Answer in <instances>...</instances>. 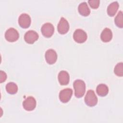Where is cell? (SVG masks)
<instances>
[{
    "label": "cell",
    "instance_id": "cell-10",
    "mask_svg": "<svg viewBox=\"0 0 123 123\" xmlns=\"http://www.w3.org/2000/svg\"><path fill=\"white\" fill-rule=\"evenodd\" d=\"M38 38V34L35 31L29 30L26 32L24 36V39L28 44H33Z\"/></svg>",
    "mask_w": 123,
    "mask_h": 123
},
{
    "label": "cell",
    "instance_id": "cell-20",
    "mask_svg": "<svg viewBox=\"0 0 123 123\" xmlns=\"http://www.w3.org/2000/svg\"><path fill=\"white\" fill-rule=\"evenodd\" d=\"M88 2L92 8L97 9L99 6L100 1L99 0H89Z\"/></svg>",
    "mask_w": 123,
    "mask_h": 123
},
{
    "label": "cell",
    "instance_id": "cell-6",
    "mask_svg": "<svg viewBox=\"0 0 123 123\" xmlns=\"http://www.w3.org/2000/svg\"><path fill=\"white\" fill-rule=\"evenodd\" d=\"M41 31L44 37H49L52 36L54 31V28L51 24L47 23L42 26Z\"/></svg>",
    "mask_w": 123,
    "mask_h": 123
},
{
    "label": "cell",
    "instance_id": "cell-2",
    "mask_svg": "<svg viewBox=\"0 0 123 123\" xmlns=\"http://www.w3.org/2000/svg\"><path fill=\"white\" fill-rule=\"evenodd\" d=\"M85 102L87 106L90 107L94 106L97 104L98 98L93 90H89L87 91L85 97Z\"/></svg>",
    "mask_w": 123,
    "mask_h": 123
},
{
    "label": "cell",
    "instance_id": "cell-16",
    "mask_svg": "<svg viewBox=\"0 0 123 123\" xmlns=\"http://www.w3.org/2000/svg\"><path fill=\"white\" fill-rule=\"evenodd\" d=\"M96 92L99 96L104 97L108 94L109 88L105 84H101L97 86L96 88Z\"/></svg>",
    "mask_w": 123,
    "mask_h": 123
},
{
    "label": "cell",
    "instance_id": "cell-13",
    "mask_svg": "<svg viewBox=\"0 0 123 123\" xmlns=\"http://www.w3.org/2000/svg\"><path fill=\"white\" fill-rule=\"evenodd\" d=\"M112 37V33L111 30L108 28H105L101 32L100 38L104 42H108L111 41Z\"/></svg>",
    "mask_w": 123,
    "mask_h": 123
},
{
    "label": "cell",
    "instance_id": "cell-9",
    "mask_svg": "<svg viewBox=\"0 0 123 123\" xmlns=\"http://www.w3.org/2000/svg\"><path fill=\"white\" fill-rule=\"evenodd\" d=\"M57 29L61 34H65L69 29V25L68 21L63 17H62L57 26Z\"/></svg>",
    "mask_w": 123,
    "mask_h": 123
},
{
    "label": "cell",
    "instance_id": "cell-21",
    "mask_svg": "<svg viewBox=\"0 0 123 123\" xmlns=\"http://www.w3.org/2000/svg\"><path fill=\"white\" fill-rule=\"evenodd\" d=\"M7 78V75L6 73L2 71H0V82L2 83L4 82Z\"/></svg>",
    "mask_w": 123,
    "mask_h": 123
},
{
    "label": "cell",
    "instance_id": "cell-3",
    "mask_svg": "<svg viewBox=\"0 0 123 123\" xmlns=\"http://www.w3.org/2000/svg\"><path fill=\"white\" fill-rule=\"evenodd\" d=\"M19 35L18 31L13 28H10L5 33L6 39L9 42H14L19 38Z\"/></svg>",
    "mask_w": 123,
    "mask_h": 123
},
{
    "label": "cell",
    "instance_id": "cell-7",
    "mask_svg": "<svg viewBox=\"0 0 123 123\" xmlns=\"http://www.w3.org/2000/svg\"><path fill=\"white\" fill-rule=\"evenodd\" d=\"M18 23L21 27L27 28L31 24V18L28 14L22 13L19 17Z\"/></svg>",
    "mask_w": 123,
    "mask_h": 123
},
{
    "label": "cell",
    "instance_id": "cell-17",
    "mask_svg": "<svg viewBox=\"0 0 123 123\" xmlns=\"http://www.w3.org/2000/svg\"><path fill=\"white\" fill-rule=\"evenodd\" d=\"M6 90L7 92L10 94H14L18 91V86L17 85L13 82H10L6 86Z\"/></svg>",
    "mask_w": 123,
    "mask_h": 123
},
{
    "label": "cell",
    "instance_id": "cell-4",
    "mask_svg": "<svg viewBox=\"0 0 123 123\" xmlns=\"http://www.w3.org/2000/svg\"><path fill=\"white\" fill-rule=\"evenodd\" d=\"M73 37L75 41L79 43H84L87 39L86 33L82 29H76L73 35Z\"/></svg>",
    "mask_w": 123,
    "mask_h": 123
},
{
    "label": "cell",
    "instance_id": "cell-15",
    "mask_svg": "<svg viewBox=\"0 0 123 123\" xmlns=\"http://www.w3.org/2000/svg\"><path fill=\"white\" fill-rule=\"evenodd\" d=\"M119 8V4L117 1H114L108 6L107 13L110 16H114L117 12Z\"/></svg>",
    "mask_w": 123,
    "mask_h": 123
},
{
    "label": "cell",
    "instance_id": "cell-11",
    "mask_svg": "<svg viewBox=\"0 0 123 123\" xmlns=\"http://www.w3.org/2000/svg\"><path fill=\"white\" fill-rule=\"evenodd\" d=\"M45 59L47 63L49 64L54 63L57 59L56 52L53 49H49L45 53Z\"/></svg>",
    "mask_w": 123,
    "mask_h": 123
},
{
    "label": "cell",
    "instance_id": "cell-12",
    "mask_svg": "<svg viewBox=\"0 0 123 123\" xmlns=\"http://www.w3.org/2000/svg\"><path fill=\"white\" fill-rule=\"evenodd\" d=\"M69 74L65 71H61L58 74V80L61 85H66L69 83Z\"/></svg>",
    "mask_w": 123,
    "mask_h": 123
},
{
    "label": "cell",
    "instance_id": "cell-1",
    "mask_svg": "<svg viewBox=\"0 0 123 123\" xmlns=\"http://www.w3.org/2000/svg\"><path fill=\"white\" fill-rule=\"evenodd\" d=\"M73 86L75 97L78 98L83 97L86 90V85L85 82L82 80L77 79L74 81Z\"/></svg>",
    "mask_w": 123,
    "mask_h": 123
},
{
    "label": "cell",
    "instance_id": "cell-18",
    "mask_svg": "<svg viewBox=\"0 0 123 123\" xmlns=\"http://www.w3.org/2000/svg\"><path fill=\"white\" fill-rule=\"evenodd\" d=\"M114 22L115 25L120 28L123 27V14L121 11H120L115 18Z\"/></svg>",
    "mask_w": 123,
    "mask_h": 123
},
{
    "label": "cell",
    "instance_id": "cell-14",
    "mask_svg": "<svg viewBox=\"0 0 123 123\" xmlns=\"http://www.w3.org/2000/svg\"><path fill=\"white\" fill-rule=\"evenodd\" d=\"M78 10L79 13L84 16H87L90 13V10L86 2L81 3L78 6Z\"/></svg>",
    "mask_w": 123,
    "mask_h": 123
},
{
    "label": "cell",
    "instance_id": "cell-8",
    "mask_svg": "<svg viewBox=\"0 0 123 123\" xmlns=\"http://www.w3.org/2000/svg\"><path fill=\"white\" fill-rule=\"evenodd\" d=\"M24 108L28 111L33 110L36 106V101L34 98L31 96L27 97L23 102Z\"/></svg>",
    "mask_w": 123,
    "mask_h": 123
},
{
    "label": "cell",
    "instance_id": "cell-19",
    "mask_svg": "<svg viewBox=\"0 0 123 123\" xmlns=\"http://www.w3.org/2000/svg\"><path fill=\"white\" fill-rule=\"evenodd\" d=\"M114 72L116 75L119 76L123 75V62H119L114 67Z\"/></svg>",
    "mask_w": 123,
    "mask_h": 123
},
{
    "label": "cell",
    "instance_id": "cell-5",
    "mask_svg": "<svg viewBox=\"0 0 123 123\" xmlns=\"http://www.w3.org/2000/svg\"><path fill=\"white\" fill-rule=\"evenodd\" d=\"M73 94V90L71 88H67L62 90L59 93V98L63 103L68 102L71 99Z\"/></svg>",
    "mask_w": 123,
    "mask_h": 123
}]
</instances>
